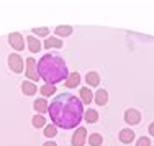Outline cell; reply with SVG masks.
Returning <instances> with one entry per match:
<instances>
[{
    "label": "cell",
    "instance_id": "5b68a950",
    "mask_svg": "<svg viewBox=\"0 0 154 146\" xmlns=\"http://www.w3.org/2000/svg\"><path fill=\"white\" fill-rule=\"evenodd\" d=\"M125 122L130 123V125H138L141 122V113L134 108H130V110L125 112Z\"/></svg>",
    "mask_w": 154,
    "mask_h": 146
},
{
    "label": "cell",
    "instance_id": "7402d4cb",
    "mask_svg": "<svg viewBox=\"0 0 154 146\" xmlns=\"http://www.w3.org/2000/svg\"><path fill=\"white\" fill-rule=\"evenodd\" d=\"M56 133H57V130H56V126H54V125H49V126H46V128H45V136H48V138L56 136Z\"/></svg>",
    "mask_w": 154,
    "mask_h": 146
},
{
    "label": "cell",
    "instance_id": "52a82bcc",
    "mask_svg": "<svg viewBox=\"0 0 154 146\" xmlns=\"http://www.w3.org/2000/svg\"><path fill=\"white\" fill-rule=\"evenodd\" d=\"M85 136H87V130L85 128H77V131L74 133V136H72V144L74 146H82L85 143Z\"/></svg>",
    "mask_w": 154,
    "mask_h": 146
},
{
    "label": "cell",
    "instance_id": "d4e9b609",
    "mask_svg": "<svg viewBox=\"0 0 154 146\" xmlns=\"http://www.w3.org/2000/svg\"><path fill=\"white\" fill-rule=\"evenodd\" d=\"M149 135H152V136H154V122L149 125Z\"/></svg>",
    "mask_w": 154,
    "mask_h": 146
},
{
    "label": "cell",
    "instance_id": "8992f818",
    "mask_svg": "<svg viewBox=\"0 0 154 146\" xmlns=\"http://www.w3.org/2000/svg\"><path fill=\"white\" fill-rule=\"evenodd\" d=\"M8 41L10 45L13 46L17 51H21L25 48V41H23V36L20 35V33H12V35L8 36Z\"/></svg>",
    "mask_w": 154,
    "mask_h": 146
},
{
    "label": "cell",
    "instance_id": "5bb4252c",
    "mask_svg": "<svg viewBox=\"0 0 154 146\" xmlns=\"http://www.w3.org/2000/svg\"><path fill=\"white\" fill-rule=\"evenodd\" d=\"M48 102L45 100V98H38V100L35 102V110L36 112H39V113H45V112L48 110Z\"/></svg>",
    "mask_w": 154,
    "mask_h": 146
},
{
    "label": "cell",
    "instance_id": "44dd1931",
    "mask_svg": "<svg viewBox=\"0 0 154 146\" xmlns=\"http://www.w3.org/2000/svg\"><path fill=\"white\" fill-rule=\"evenodd\" d=\"M45 123H46V120L43 118L41 115L33 116V126H36V128H41V126H45Z\"/></svg>",
    "mask_w": 154,
    "mask_h": 146
},
{
    "label": "cell",
    "instance_id": "6da1fadb",
    "mask_svg": "<svg viewBox=\"0 0 154 146\" xmlns=\"http://www.w3.org/2000/svg\"><path fill=\"white\" fill-rule=\"evenodd\" d=\"M48 110H49L51 120L54 122V126H59L62 130L75 128L84 118L82 100L71 92H62L61 95H56L51 100Z\"/></svg>",
    "mask_w": 154,
    "mask_h": 146
},
{
    "label": "cell",
    "instance_id": "ffe728a7",
    "mask_svg": "<svg viewBox=\"0 0 154 146\" xmlns=\"http://www.w3.org/2000/svg\"><path fill=\"white\" fill-rule=\"evenodd\" d=\"M71 33H72L71 26H57L56 28V35H59V36H69Z\"/></svg>",
    "mask_w": 154,
    "mask_h": 146
},
{
    "label": "cell",
    "instance_id": "ba28073f",
    "mask_svg": "<svg viewBox=\"0 0 154 146\" xmlns=\"http://www.w3.org/2000/svg\"><path fill=\"white\" fill-rule=\"evenodd\" d=\"M133 140H134V133L130 128H125L120 131V141L122 143H131Z\"/></svg>",
    "mask_w": 154,
    "mask_h": 146
},
{
    "label": "cell",
    "instance_id": "e0dca14e",
    "mask_svg": "<svg viewBox=\"0 0 154 146\" xmlns=\"http://www.w3.org/2000/svg\"><path fill=\"white\" fill-rule=\"evenodd\" d=\"M85 81L89 85H98V82H100V77H98L97 72H89V74L85 76Z\"/></svg>",
    "mask_w": 154,
    "mask_h": 146
},
{
    "label": "cell",
    "instance_id": "ac0fdd59",
    "mask_svg": "<svg viewBox=\"0 0 154 146\" xmlns=\"http://www.w3.org/2000/svg\"><path fill=\"white\" fill-rule=\"evenodd\" d=\"M39 92H41L43 95L49 97V95H53V94H56V87H54V85H49V84H46V85H43L41 89H39Z\"/></svg>",
    "mask_w": 154,
    "mask_h": 146
},
{
    "label": "cell",
    "instance_id": "484cf974",
    "mask_svg": "<svg viewBox=\"0 0 154 146\" xmlns=\"http://www.w3.org/2000/svg\"><path fill=\"white\" fill-rule=\"evenodd\" d=\"M43 146H57L56 143H53V141H48V143H45Z\"/></svg>",
    "mask_w": 154,
    "mask_h": 146
},
{
    "label": "cell",
    "instance_id": "cb8c5ba5",
    "mask_svg": "<svg viewBox=\"0 0 154 146\" xmlns=\"http://www.w3.org/2000/svg\"><path fill=\"white\" fill-rule=\"evenodd\" d=\"M151 144V141H149V138H139L136 146H149Z\"/></svg>",
    "mask_w": 154,
    "mask_h": 146
},
{
    "label": "cell",
    "instance_id": "30bf717a",
    "mask_svg": "<svg viewBox=\"0 0 154 146\" xmlns=\"http://www.w3.org/2000/svg\"><path fill=\"white\" fill-rule=\"evenodd\" d=\"M92 98H94V94L90 92V89H87V87H82V89H80V100H82V104L90 105Z\"/></svg>",
    "mask_w": 154,
    "mask_h": 146
},
{
    "label": "cell",
    "instance_id": "7c38bea8",
    "mask_svg": "<svg viewBox=\"0 0 154 146\" xmlns=\"http://www.w3.org/2000/svg\"><path fill=\"white\" fill-rule=\"evenodd\" d=\"M107 100H108V94H107V90H103V89H100L97 94H95V102H97V105H105L107 104Z\"/></svg>",
    "mask_w": 154,
    "mask_h": 146
},
{
    "label": "cell",
    "instance_id": "d6986e66",
    "mask_svg": "<svg viewBox=\"0 0 154 146\" xmlns=\"http://www.w3.org/2000/svg\"><path fill=\"white\" fill-rule=\"evenodd\" d=\"M89 143L90 146H100L102 144V136L98 133H94V135H90V138H89Z\"/></svg>",
    "mask_w": 154,
    "mask_h": 146
},
{
    "label": "cell",
    "instance_id": "3957f363",
    "mask_svg": "<svg viewBox=\"0 0 154 146\" xmlns=\"http://www.w3.org/2000/svg\"><path fill=\"white\" fill-rule=\"evenodd\" d=\"M26 76H28V79H31V81H38L39 79L38 66H36V61L33 59V57H28L26 59Z\"/></svg>",
    "mask_w": 154,
    "mask_h": 146
},
{
    "label": "cell",
    "instance_id": "7a4b0ae2",
    "mask_svg": "<svg viewBox=\"0 0 154 146\" xmlns=\"http://www.w3.org/2000/svg\"><path fill=\"white\" fill-rule=\"evenodd\" d=\"M38 74L41 79H45L49 85H54L56 82H61L69 77L67 67L64 59L54 54H45L38 63Z\"/></svg>",
    "mask_w": 154,
    "mask_h": 146
},
{
    "label": "cell",
    "instance_id": "2e32d148",
    "mask_svg": "<svg viewBox=\"0 0 154 146\" xmlns=\"http://www.w3.org/2000/svg\"><path fill=\"white\" fill-rule=\"evenodd\" d=\"M84 118H85V122H89V123H95L98 120V113L95 110H92V108H89V110L84 113Z\"/></svg>",
    "mask_w": 154,
    "mask_h": 146
},
{
    "label": "cell",
    "instance_id": "9a60e30c",
    "mask_svg": "<svg viewBox=\"0 0 154 146\" xmlns=\"http://www.w3.org/2000/svg\"><path fill=\"white\" fill-rule=\"evenodd\" d=\"M45 48H48V49H51V48H62V43H61V39H57V38H48L45 41Z\"/></svg>",
    "mask_w": 154,
    "mask_h": 146
},
{
    "label": "cell",
    "instance_id": "4fadbf2b",
    "mask_svg": "<svg viewBox=\"0 0 154 146\" xmlns=\"http://www.w3.org/2000/svg\"><path fill=\"white\" fill-rule=\"evenodd\" d=\"M28 48H30L31 53H38V51L41 49V43H39L35 36H30V38H28Z\"/></svg>",
    "mask_w": 154,
    "mask_h": 146
},
{
    "label": "cell",
    "instance_id": "8fae6325",
    "mask_svg": "<svg viewBox=\"0 0 154 146\" xmlns=\"http://www.w3.org/2000/svg\"><path fill=\"white\" fill-rule=\"evenodd\" d=\"M21 90L25 92V95H35L36 90H38V87H36L33 82H23L21 84Z\"/></svg>",
    "mask_w": 154,
    "mask_h": 146
},
{
    "label": "cell",
    "instance_id": "9c48e42d",
    "mask_svg": "<svg viewBox=\"0 0 154 146\" xmlns=\"http://www.w3.org/2000/svg\"><path fill=\"white\" fill-rule=\"evenodd\" d=\"M80 82V76L77 74V72H72V74H69V77L66 79V85L69 87V89H72V87H77Z\"/></svg>",
    "mask_w": 154,
    "mask_h": 146
},
{
    "label": "cell",
    "instance_id": "277c9868",
    "mask_svg": "<svg viewBox=\"0 0 154 146\" xmlns=\"http://www.w3.org/2000/svg\"><path fill=\"white\" fill-rule=\"evenodd\" d=\"M8 66L13 72H21L23 71V59H21V56H18L15 53L10 54L8 56Z\"/></svg>",
    "mask_w": 154,
    "mask_h": 146
},
{
    "label": "cell",
    "instance_id": "603a6c76",
    "mask_svg": "<svg viewBox=\"0 0 154 146\" xmlns=\"http://www.w3.org/2000/svg\"><path fill=\"white\" fill-rule=\"evenodd\" d=\"M33 33H35V35H38V36H48L49 30H48V28H35Z\"/></svg>",
    "mask_w": 154,
    "mask_h": 146
}]
</instances>
